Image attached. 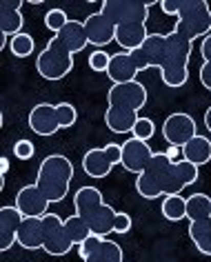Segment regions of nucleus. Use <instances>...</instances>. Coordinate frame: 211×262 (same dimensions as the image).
Segmentation results:
<instances>
[{
	"label": "nucleus",
	"mask_w": 211,
	"mask_h": 262,
	"mask_svg": "<svg viewBox=\"0 0 211 262\" xmlns=\"http://www.w3.org/2000/svg\"><path fill=\"white\" fill-rule=\"evenodd\" d=\"M142 56L147 58L149 67H158L162 82L171 89H178L189 80V56L191 40L180 36L178 31L169 34H149L140 47Z\"/></svg>",
	"instance_id": "nucleus-1"
},
{
	"label": "nucleus",
	"mask_w": 211,
	"mask_h": 262,
	"mask_svg": "<svg viewBox=\"0 0 211 262\" xmlns=\"http://www.w3.org/2000/svg\"><path fill=\"white\" fill-rule=\"evenodd\" d=\"M74 207H76V213L80 215V218L87 220V225L91 227L94 235L107 238V235L114 231L118 211L102 200L100 189L80 187L74 193Z\"/></svg>",
	"instance_id": "nucleus-2"
},
{
	"label": "nucleus",
	"mask_w": 211,
	"mask_h": 262,
	"mask_svg": "<svg viewBox=\"0 0 211 262\" xmlns=\"http://www.w3.org/2000/svg\"><path fill=\"white\" fill-rule=\"evenodd\" d=\"M71 180H74V162L62 154H51L38 167L36 187L54 205V202H62L67 198Z\"/></svg>",
	"instance_id": "nucleus-3"
},
{
	"label": "nucleus",
	"mask_w": 211,
	"mask_h": 262,
	"mask_svg": "<svg viewBox=\"0 0 211 262\" xmlns=\"http://www.w3.org/2000/svg\"><path fill=\"white\" fill-rule=\"evenodd\" d=\"M74 56H76L74 51L58 36H54L47 42V47L38 54L36 69H38V74H40V78H45V80H49V82L62 80V78L74 69Z\"/></svg>",
	"instance_id": "nucleus-4"
},
{
	"label": "nucleus",
	"mask_w": 211,
	"mask_h": 262,
	"mask_svg": "<svg viewBox=\"0 0 211 262\" xmlns=\"http://www.w3.org/2000/svg\"><path fill=\"white\" fill-rule=\"evenodd\" d=\"M211 11L204 0H182V7L178 11V23L174 31L194 42L196 38L209 36Z\"/></svg>",
	"instance_id": "nucleus-5"
},
{
	"label": "nucleus",
	"mask_w": 211,
	"mask_h": 262,
	"mask_svg": "<svg viewBox=\"0 0 211 262\" xmlns=\"http://www.w3.org/2000/svg\"><path fill=\"white\" fill-rule=\"evenodd\" d=\"M171 160L167 154L160 151V154H154V158L147 165V169L138 176L136 180V189L142 198L147 200H156L162 195V185H164V176H167L169 167H171Z\"/></svg>",
	"instance_id": "nucleus-6"
},
{
	"label": "nucleus",
	"mask_w": 211,
	"mask_h": 262,
	"mask_svg": "<svg viewBox=\"0 0 211 262\" xmlns=\"http://www.w3.org/2000/svg\"><path fill=\"white\" fill-rule=\"evenodd\" d=\"M149 7L151 3H138V0H104L100 11L116 27H120V25H144L149 18Z\"/></svg>",
	"instance_id": "nucleus-7"
},
{
	"label": "nucleus",
	"mask_w": 211,
	"mask_h": 262,
	"mask_svg": "<svg viewBox=\"0 0 211 262\" xmlns=\"http://www.w3.org/2000/svg\"><path fill=\"white\" fill-rule=\"evenodd\" d=\"M149 69V62L147 58L142 56L140 49L136 51H118V54L111 56V62H109V69H107V76L114 84H122V82H134L136 76L140 71Z\"/></svg>",
	"instance_id": "nucleus-8"
},
{
	"label": "nucleus",
	"mask_w": 211,
	"mask_h": 262,
	"mask_svg": "<svg viewBox=\"0 0 211 262\" xmlns=\"http://www.w3.org/2000/svg\"><path fill=\"white\" fill-rule=\"evenodd\" d=\"M120 154L122 147L116 142H109L102 149H89L82 156V169L89 178H104L111 173V169L116 165H120Z\"/></svg>",
	"instance_id": "nucleus-9"
},
{
	"label": "nucleus",
	"mask_w": 211,
	"mask_h": 262,
	"mask_svg": "<svg viewBox=\"0 0 211 262\" xmlns=\"http://www.w3.org/2000/svg\"><path fill=\"white\" fill-rule=\"evenodd\" d=\"M43 231H45V245L43 249L49 255H67L71 251V247H76L71 238L67 235V229H65V220L56 213H47L43 215Z\"/></svg>",
	"instance_id": "nucleus-10"
},
{
	"label": "nucleus",
	"mask_w": 211,
	"mask_h": 262,
	"mask_svg": "<svg viewBox=\"0 0 211 262\" xmlns=\"http://www.w3.org/2000/svg\"><path fill=\"white\" fill-rule=\"evenodd\" d=\"M78 255L82 262H124L122 247L100 235H89L82 245H78Z\"/></svg>",
	"instance_id": "nucleus-11"
},
{
	"label": "nucleus",
	"mask_w": 211,
	"mask_h": 262,
	"mask_svg": "<svg viewBox=\"0 0 211 262\" xmlns=\"http://www.w3.org/2000/svg\"><path fill=\"white\" fill-rule=\"evenodd\" d=\"M107 102L109 107H122L131 111H140L147 104V89L142 82H122V84H111L107 91Z\"/></svg>",
	"instance_id": "nucleus-12"
},
{
	"label": "nucleus",
	"mask_w": 211,
	"mask_h": 262,
	"mask_svg": "<svg viewBox=\"0 0 211 262\" xmlns=\"http://www.w3.org/2000/svg\"><path fill=\"white\" fill-rule=\"evenodd\" d=\"M162 136L169 142V147H178L182 149L191 138H196V120L189 114H171L167 120L162 122Z\"/></svg>",
	"instance_id": "nucleus-13"
},
{
	"label": "nucleus",
	"mask_w": 211,
	"mask_h": 262,
	"mask_svg": "<svg viewBox=\"0 0 211 262\" xmlns=\"http://www.w3.org/2000/svg\"><path fill=\"white\" fill-rule=\"evenodd\" d=\"M122 154H120V165L122 169H127L129 173H138L140 176L147 165L154 158V151H151V147L147 145L144 140H138V138H127L122 142Z\"/></svg>",
	"instance_id": "nucleus-14"
},
{
	"label": "nucleus",
	"mask_w": 211,
	"mask_h": 262,
	"mask_svg": "<svg viewBox=\"0 0 211 262\" xmlns=\"http://www.w3.org/2000/svg\"><path fill=\"white\" fill-rule=\"evenodd\" d=\"M198 180V167L191 165L187 160H176L171 162L167 176H164V185H162V195H174L184 191L189 185H194Z\"/></svg>",
	"instance_id": "nucleus-15"
},
{
	"label": "nucleus",
	"mask_w": 211,
	"mask_h": 262,
	"mask_svg": "<svg viewBox=\"0 0 211 262\" xmlns=\"http://www.w3.org/2000/svg\"><path fill=\"white\" fill-rule=\"evenodd\" d=\"M29 127L36 136L49 138L56 131H60V118H58V107L49 102H38L34 109L29 111Z\"/></svg>",
	"instance_id": "nucleus-16"
},
{
	"label": "nucleus",
	"mask_w": 211,
	"mask_h": 262,
	"mask_svg": "<svg viewBox=\"0 0 211 262\" xmlns=\"http://www.w3.org/2000/svg\"><path fill=\"white\" fill-rule=\"evenodd\" d=\"M85 31H87V40L94 47H107L109 42L116 40V25L109 20L102 11L89 14L85 18Z\"/></svg>",
	"instance_id": "nucleus-17"
},
{
	"label": "nucleus",
	"mask_w": 211,
	"mask_h": 262,
	"mask_svg": "<svg viewBox=\"0 0 211 262\" xmlns=\"http://www.w3.org/2000/svg\"><path fill=\"white\" fill-rule=\"evenodd\" d=\"M49 205L51 202L45 198V193L36 185L23 187L16 195V207L20 209L25 218H43L49 213Z\"/></svg>",
	"instance_id": "nucleus-18"
},
{
	"label": "nucleus",
	"mask_w": 211,
	"mask_h": 262,
	"mask_svg": "<svg viewBox=\"0 0 211 262\" xmlns=\"http://www.w3.org/2000/svg\"><path fill=\"white\" fill-rule=\"evenodd\" d=\"M25 215L20 209L14 207H3L0 209V249L7 251L14 245H18V233H20Z\"/></svg>",
	"instance_id": "nucleus-19"
},
{
	"label": "nucleus",
	"mask_w": 211,
	"mask_h": 262,
	"mask_svg": "<svg viewBox=\"0 0 211 262\" xmlns=\"http://www.w3.org/2000/svg\"><path fill=\"white\" fill-rule=\"evenodd\" d=\"M23 0H3L0 3V34H5L7 38H14L18 34H23L25 27V18L20 14Z\"/></svg>",
	"instance_id": "nucleus-20"
},
{
	"label": "nucleus",
	"mask_w": 211,
	"mask_h": 262,
	"mask_svg": "<svg viewBox=\"0 0 211 262\" xmlns=\"http://www.w3.org/2000/svg\"><path fill=\"white\" fill-rule=\"evenodd\" d=\"M136 122H138V111L122 107H107V111H104V124L114 134H134Z\"/></svg>",
	"instance_id": "nucleus-21"
},
{
	"label": "nucleus",
	"mask_w": 211,
	"mask_h": 262,
	"mask_svg": "<svg viewBox=\"0 0 211 262\" xmlns=\"http://www.w3.org/2000/svg\"><path fill=\"white\" fill-rule=\"evenodd\" d=\"M147 38H149V31L144 25H120V27H116V42L124 51L140 49Z\"/></svg>",
	"instance_id": "nucleus-22"
},
{
	"label": "nucleus",
	"mask_w": 211,
	"mask_h": 262,
	"mask_svg": "<svg viewBox=\"0 0 211 262\" xmlns=\"http://www.w3.org/2000/svg\"><path fill=\"white\" fill-rule=\"evenodd\" d=\"M18 245L29 251L43 249L45 245V231H43V218H25L20 233H18Z\"/></svg>",
	"instance_id": "nucleus-23"
},
{
	"label": "nucleus",
	"mask_w": 211,
	"mask_h": 262,
	"mask_svg": "<svg viewBox=\"0 0 211 262\" xmlns=\"http://www.w3.org/2000/svg\"><path fill=\"white\" fill-rule=\"evenodd\" d=\"M180 154H182V160H187L196 167H202L211 160V140L207 136H196V138H191L180 149Z\"/></svg>",
	"instance_id": "nucleus-24"
},
{
	"label": "nucleus",
	"mask_w": 211,
	"mask_h": 262,
	"mask_svg": "<svg viewBox=\"0 0 211 262\" xmlns=\"http://www.w3.org/2000/svg\"><path fill=\"white\" fill-rule=\"evenodd\" d=\"M60 40L67 45V47L74 51V54H78V51H82L85 47L89 45L87 40V31H85V23L80 20H69L67 27H65L60 34H56Z\"/></svg>",
	"instance_id": "nucleus-25"
},
{
	"label": "nucleus",
	"mask_w": 211,
	"mask_h": 262,
	"mask_svg": "<svg viewBox=\"0 0 211 262\" xmlns=\"http://www.w3.org/2000/svg\"><path fill=\"white\" fill-rule=\"evenodd\" d=\"M189 238L202 255H211V218L189 222Z\"/></svg>",
	"instance_id": "nucleus-26"
},
{
	"label": "nucleus",
	"mask_w": 211,
	"mask_h": 262,
	"mask_svg": "<svg viewBox=\"0 0 211 262\" xmlns=\"http://www.w3.org/2000/svg\"><path fill=\"white\" fill-rule=\"evenodd\" d=\"M187 218L189 222L211 218V198L207 193H191L187 198Z\"/></svg>",
	"instance_id": "nucleus-27"
},
{
	"label": "nucleus",
	"mask_w": 211,
	"mask_h": 262,
	"mask_svg": "<svg viewBox=\"0 0 211 262\" xmlns=\"http://www.w3.org/2000/svg\"><path fill=\"white\" fill-rule=\"evenodd\" d=\"M162 215L171 222H180L187 218V198H182L180 193L164 195L162 200Z\"/></svg>",
	"instance_id": "nucleus-28"
},
{
	"label": "nucleus",
	"mask_w": 211,
	"mask_h": 262,
	"mask_svg": "<svg viewBox=\"0 0 211 262\" xmlns=\"http://www.w3.org/2000/svg\"><path fill=\"white\" fill-rule=\"evenodd\" d=\"M65 229H67V235L71 238V242L78 247V245H82L85 240L89 238V235H94V231H91V227L87 225V220L80 218L78 213L74 215H69L67 220H65Z\"/></svg>",
	"instance_id": "nucleus-29"
},
{
	"label": "nucleus",
	"mask_w": 211,
	"mask_h": 262,
	"mask_svg": "<svg viewBox=\"0 0 211 262\" xmlns=\"http://www.w3.org/2000/svg\"><path fill=\"white\" fill-rule=\"evenodd\" d=\"M34 49H36L34 38H31L29 34H25V31L14 36V38H9V51L16 58H27V56L34 54Z\"/></svg>",
	"instance_id": "nucleus-30"
},
{
	"label": "nucleus",
	"mask_w": 211,
	"mask_h": 262,
	"mask_svg": "<svg viewBox=\"0 0 211 262\" xmlns=\"http://www.w3.org/2000/svg\"><path fill=\"white\" fill-rule=\"evenodd\" d=\"M67 23H69V18L62 9H49L47 14H45V25H47V29L54 31V34H60V31L67 27Z\"/></svg>",
	"instance_id": "nucleus-31"
},
{
	"label": "nucleus",
	"mask_w": 211,
	"mask_h": 262,
	"mask_svg": "<svg viewBox=\"0 0 211 262\" xmlns=\"http://www.w3.org/2000/svg\"><path fill=\"white\" fill-rule=\"evenodd\" d=\"M56 107H58V118H60V127H62V129L74 127L76 120H78V111H76L74 104H69V102H58Z\"/></svg>",
	"instance_id": "nucleus-32"
},
{
	"label": "nucleus",
	"mask_w": 211,
	"mask_h": 262,
	"mask_svg": "<svg viewBox=\"0 0 211 262\" xmlns=\"http://www.w3.org/2000/svg\"><path fill=\"white\" fill-rule=\"evenodd\" d=\"M156 134V124H154V120L151 118H138V122H136V127H134V138H138V140H144L147 142L151 136Z\"/></svg>",
	"instance_id": "nucleus-33"
},
{
	"label": "nucleus",
	"mask_w": 211,
	"mask_h": 262,
	"mask_svg": "<svg viewBox=\"0 0 211 262\" xmlns=\"http://www.w3.org/2000/svg\"><path fill=\"white\" fill-rule=\"evenodd\" d=\"M109 62H111V56H109L104 49L91 51V56H89V67L94 69V71H98V74H100V71H104V74H107Z\"/></svg>",
	"instance_id": "nucleus-34"
},
{
	"label": "nucleus",
	"mask_w": 211,
	"mask_h": 262,
	"mask_svg": "<svg viewBox=\"0 0 211 262\" xmlns=\"http://www.w3.org/2000/svg\"><path fill=\"white\" fill-rule=\"evenodd\" d=\"M34 154H36V147H34V142L31 140H18L16 145H14V156L18 160H29V158H34Z\"/></svg>",
	"instance_id": "nucleus-35"
},
{
	"label": "nucleus",
	"mask_w": 211,
	"mask_h": 262,
	"mask_svg": "<svg viewBox=\"0 0 211 262\" xmlns=\"http://www.w3.org/2000/svg\"><path fill=\"white\" fill-rule=\"evenodd\" d=\"M160 7H162V11L167 16H176L178 18V11H180V7H182V0H162Z\"/></svg>",
	"instance_id": "nucleus-36"
},
{
	"label": "nucleus",
	"mask_w": 211,
	"mask_h": 262,
	"mask_svg": "<svg viewBox=\"0 0 211 262\" xmlns=\"http://www.w3.org/2000/svg\"><path fill=\"white\" fill-rule=\"evenodd\" d=\"M131 229V218L127 213H118L116 215V227H114V231L116 233H127Z\"/></svg>",
	"instance_id": "nucleus-37"
},
{
	"label": "nucleus",
	"mask_w": 211,
	"mask_h": 262,
	"mask_svg": "<svg viewBox=\"0 0 211 262\" xmlns=\"http://www.w3.org/2000/svg\"><path fill=\"white\" fill-rule=\"evenodd\" d=\"M200 82H202V87L209 89V94H211V62H202V67H200Z\"/></svg>",
	"instance_id": "nucleus-38"
},
{
	"label": "nucleus",
	"mask_w": 211,
	"mask_h": 262,
	"mask_svg": "<svg viewBox=\"0 0 211 262\" xmlns=\"http://www.w3.org/2000/svg\"><path fill=\"white\" fill-rule=\"evenodd\" d=\"M200 54H202V58H204V62H211V34L202 38Z\"/></svg>",
	"instance_id": "nucleus-39"
},
{
	"label": "nucleus",
	"mask_w": 211,
	"mask_h": 262,
	"mask_svg": "<svg viewBox=\"0 0 211 262\" xmlns=\"http://www.w3.org/2000/svg\"><path fill=\"white\" fill-rule=\"evenodd\" d=\"M0 167H3V176H0V189H3L5 187V173L9 171V160L3 158V160H0Z\"/></svg>",
	"instance_id": "nucleus-40"
},
{
	"label": "nucleus",
	"mask_w": 211,
	"mask_h": 262,
	"mask_svg": "<svg viewBox=\"0 0 211 262\" xmlns=\"http://www.w3.org/2000/svg\"><path fill=\"white\" fill-rule=\"evenodd\" d=\"M204 127L209 129V134H211V107L204 111Z\"/></svg>",
	"instance_id": "nucleus-41"
},
{
	"label": "nucleus",
	"mask_w": 211,
	"mask_h": 262,
	"mask_svg": "<svg viewBox=\"0 0 211 262\" xmlns=\"http://www.w3.org/2000/svg\"><path fill=\"white\" fill-rule=\"evenodd\" d=\"M164 154H167L169 158L176 162V158H178V147H169V149H167V151H164Z\"/></svg>",
	"instance_id": "nucleus-42"
},
{
	"label": "nucleus",
	"mask_w": 211,
	"mask_h": 262,
	"mask_svg": "<svg viewBox=\"0 0 211 262\" xmlns=\"http://www.w3.org/2000/svg\"><path fill=\"white\" fill-rule=\"evenodd\" d=\"M5 45H7V36L0 34V47H5Z\"/></svg>",
	"instance_id": "nucleus-43"
},
{
	"label": "nucleus",
	"mask_w": 211,
	"mask_h": 262,
	"mask_svg": "<svg viewBox=\"0 0 211 262\" xmlns=\"http://www.w3.org/2000/svg\"><path fill=\"white\" fill-rule=\"evenodd\" d=\"M209 34H211V20H209Z\"/></svg>",
	"instance_id": "nucleus-44"
}]
</instances>
